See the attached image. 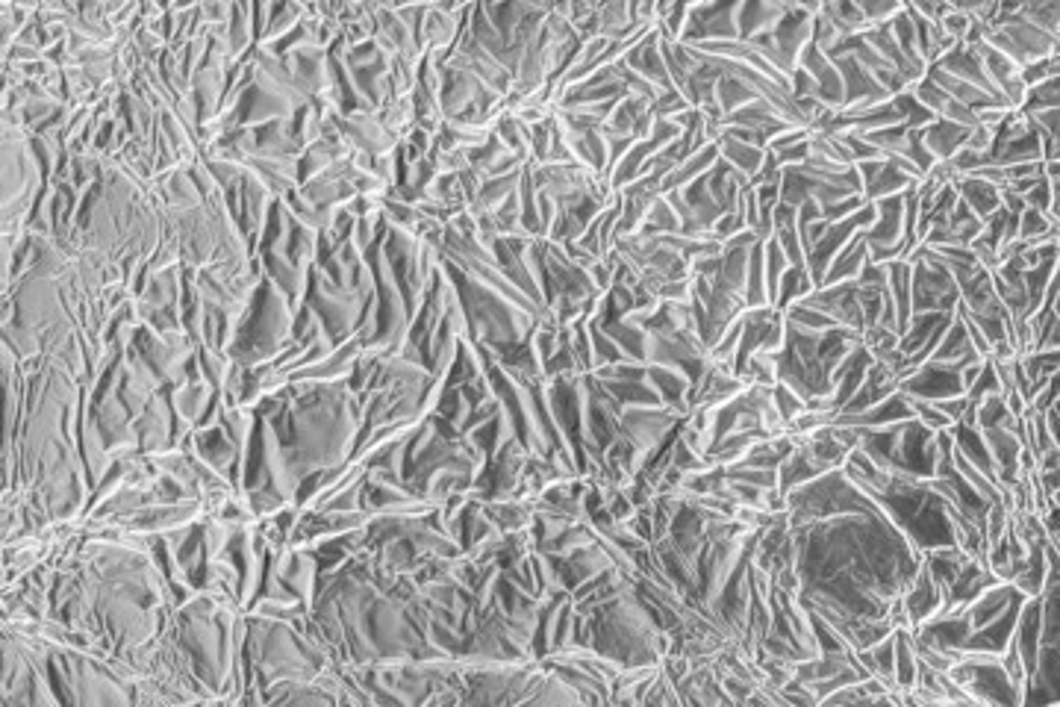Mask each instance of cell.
Masks as SVG:
<instances>
[{
	"label": "cell",
	"mask_w": 1060,
	"mask_h": 707,
	"mask_svg": "<svg viewBox=\"0 0 1060 707\" xmlns=\"http://www.w3.org/2000/svg\"><path fill=\"white\" fill-rule=\"evenodd\" d=\"M784 15H787V3H775V0L748 3V0H742L740 39L742 42H760V39L775 36Z\"/></svg>",
	"instance_id": "6da1fadb"
},
{
	"label": "cell",
	"mask_w": 1060,
	"mask_h": 707,
	"mask_svg": "<svg viewBox=\"0 0 1060 707\" xmlns=\"http://www.w3.org/2000/svg\"><path fill=\"white\" fill-rule=\"evenodd\" d=\"M719 148V163L728 165L731 171L742 174L748 183L760 174V168L766 163V148L748 139H737V136H719L716 142Z\"/></svg>",
	"instance_id": "7a4b0ae2"
},
{
	"label": "cell",
	"mask_w": 1060,
	"mask_h": 707,
	"mask_svg": "<svg viewBox=\"0 0 1060 707\" xmlns=\"http://www.w3.org/2000/svg\"><path fill=\"white\" fill-rule=\"evenodd\" d=\"M966 133L963 127H954V124H946V121H934L922 130V148L925 154L934 160V163H949L954 160L960 151H963V142H966Z\"/></svg>",
	"instance_id": "3957f363"
},
{
	"label": "cell",
	"mask_w": 1060,
	"mask_h": 707,
	"mask_svg": "<svg viewBox=\"0 0 1060 707\" xmlns=\"http://www.w3.org/2000/svg\"><path fill=\"white\" fill-rule=\"evenodd\" d=\"M925 77H928V80H931L940 92H946L949 98H954V101H957V104H963V107L975 109V107H981V104H996L990 95H984L981 89H975L972 83H966L963 77H957V74L946 71V68H940V65H931Z\"/></svg>",
	"instance_id": "277c9868"
},
{
	"label": "cell",
	"mask_w": 1060,
	"mask_h": 707,
	"mask_svg": "<svg viewBox=\"0 0 1060 707\" xmlns=\"http://www.w3.org/2000/svg\"><path fill=\"white\" fill-rule=\"evenodd\" d=\"M528 705H586L583 702V696L548 663V669H545V678H542V684H539V690L530 696V702Z\"/></svg>",
	"instance_id": "5b68a950"
},
{
	"label": "cell",
	"mask_w": 1060,
	"mask_h": 707,
	"mask_svg": "<svg viewBox=\"0 0 1060 707\" xmlns=\"http://www.w3.org/2000/svg\"><path fill=\"white\" fill-rule=\"evenodd\" d=\"M916 189V183L913 180H907L901 171H896L893 165L890 163H884V168L875 174V180L872 183H866V189H863V201H869V204H881V201H893V198H904L907 192H913Z\"/></svg>",
	"instance_id": "8992f818"
},
{
	"label": "cell",
	"mask_w": 1060,
	"mask_h": 707,
	"mask_svg": "<svg viewBox=\"0 0 1060 707\" xmlns=\"http://www.w3.org/2000/svg\"><path fill=\"white\" fill-rule=\"evenodd\" d=\"M1058 9V0H1025V3H1019L1016 15L1025 18L1040 33L1058 39Z\"/></svg>",
	"instance_id": "52a82bcc"
},
{
	"label": "cell",
	"mask_w": 1060,
	"mask_h": 707,
	"mask_svg": "<svg viewBox=\"0 0 1060 707\" xmlns=\"http://www.w3.org/2000/svg\"><path fill=\"white\" fill-rule=\"evenodd\" d=\"M919 672V657L913 652V634L896 631V684L901 690H910L916 684Z\"/></svg>",
	"instance_id": "ba28073f"
},
{
	"label": "cell",
	"mask_w": 1060,
	"mask_h": 707,
	"mask_svg": "<svg viewBox=\"0 0 1060 707\" xmlns=\"http://www.w3.org/2000/svg\"><path fill=\"white\" fill-rule=\"evenodd\" d=\"M772 401H775V407H778V413L784 416L787 425H793L795 419L807 410V401L798 392H793L787 383H775L772 386Z\"/></svg>",
	"instance_id": "9c48e42d"
},
{
	"label": "cell",
	"mask_w": 1060,
	"mask_h": 707,
	"mask_svg": "<svg viewBox=\"0 0 1060 707\" xmlns=\"http://www.w3.org/2000/svg\"><path fill=\"white\" fill-rule=\"evenodd\" d=\"M1058 65V54L1025 65V68H1022V86H1025V89H1034V86H1040V83H1046V80H1055V77H1058Z\"/></svg>",
	"instance_id": "30bf717a"
},
{
	"label": "cell",
	"mask_w": 1060,
	"mask_h": 707,
	"mask_svg": "<svg viewBox=\"0 0 1060 707\" xmlns=\"http://www.w3.org/2000/svg\"><path fill=\"white\" fill-rule=\"evenodd\" d=\"M1058 77L1055 80H1046L1034 89H1028V98H1025V107H1058Z\"/></svg>",
	"instance_id": "8fae6325"
}]
</instances>
